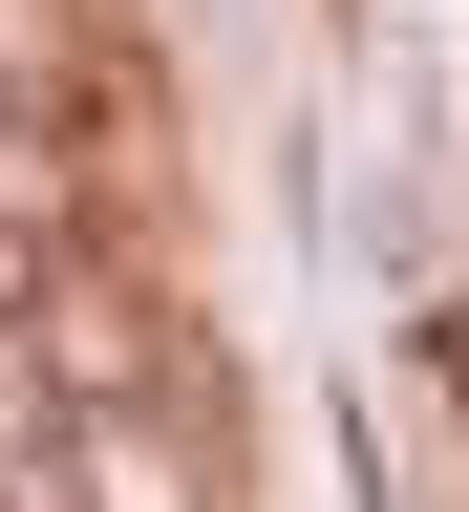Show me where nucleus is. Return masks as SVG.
Masks as SVG:
<instances>
[{
  "label": "nucleus",
  "mask_w": 469,
  "mask_h": 512,
  "mask_svg": "<svg viewBox=\"0 0 469 512\" xmlns=\"http://www.w3.org/2000/svg\"><path fill=\"white\" fill-rule=\"evenodd\" d=\"M107 22H128V0H0V86H43V64H86Z\"/></svg>",
  "instance_id": "nucleus-2"
},
{
  "label": "nucleus",
  "mask_w": 469,
  "mask_h": 512,
  "mask_svg": "<svg viewBox=\"0 0 469 512\" xmlns=\"http://www.w3.org/2000/svg\"><path fill=\"white\" fill-rule=\"evenodd\" d=\"M299 22H320V64H384V0H299Z\"/></svg>",
  "instance_id": "nucleus-3"
},
{
  "label": "nucleus",
  "mask_w": 469,
  "mask_h": 512,
  "mask_svg": "<svg viewBox=\"0 0 469 512\" xmlns=\"http://www.w3.org/2000/svg\"><path fill=\"white\" fill-rule=\"evenodd\" d=\"M64 512H256V406H64Z\"/></svg>",
  "instance_id": "nucleus-1"
}]
</instances>
